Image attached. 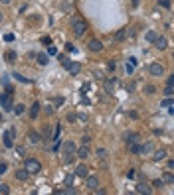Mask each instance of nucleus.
<instances>
[{"label":"nucleus","instance_id":"nucleus-16","mask_svg":"<svg viewBox=\"0 0 174 195\" xmlns=\"http://www.w3.org/2000/svg\"><path fill=\"white\" fill-rule=\"evenodd\" d=\"M28 177H30V173H28L26 169H18V172H16V179L18 181H26Z\"/></svg>","mask_w":174,"mask_h":195},{"label":"nucleus","instance_id":"nucleus-32","mask_svg":"<svg viewBox=\"0 0 174 195\" xmlns=\"http://www.w3.org/2000/svg\"><path fill=\"white\" fill-rule=\"evenodd\" d=\"M10 193V187L8 185H0V195H8Z\"/></svg>","mask_w":174,"mask_h":195},{"label":"nucleus","instance_id":"nucleus-8","mask_svg":"<svg viewBox=\"0 0 174 195\" xmlns=\"http://www.w3.org/2000/svg\"><path fill=\"white\" fill-rule=\"evenodd\" d=\"M75 144L71 142V140H65V144H63V150H61V154H75Z\"/></svg>","mask_w":174,"mask_h":195},{"label":"nucleus","instance_id":"nucleus-48","mask_svg":"<svg viewBox=\"0 0 174 195\" xmlns=\"http://www.w3.org/2000/svg\"><path fill=\"white\" fill-rule=\"evenodd\" d=\"M65 47H67L69 51H75V47H73V44H65Z\"/></svg>","mask_w":174,"mask_h":195},{"label":"nucleus","instance_id":"nucleus-26","mask_svg":"<svg viewBox=\"0 0 174 195\" xmlns=\"http://www.w3.org/2000/svg\"><path fill=\"white\" fill-rule=\"evenodd\" d=\"M12 77H14V79H16V81H20V83H26V85H28V83H32V81H30V79H26V77H22V75H20V73H14V75H12Z\"/></svg>","mask_w":174,"mask_h":195},{"label":"nucleus","instance_id":"nucleus-13","mask_svg":"<svg viewBox=\"0 0 174 195\" xmlns=\"http://www.w3.org/2000/svg\"><path fill=\"white\" fill-rule=\"evenodd\" d=\"M89 49H91V51H101V49H103V44H101L99 40H91V41H89Z\"/></svg>","mask_w":174,"mask_h":195},{"label":"nucleus","instance_id":"nucleus-31","mask_svg":"<svg viewBox=\"0 0 174 195\" xmlns=\"http://www.w3.org/2000/svg\"><path fill=\"white\" fill-rule=\"evenodd\" d=\"M139 140V134H131V136H127V144H132V142H136Z\"/></svg>","mask_w":174,"mask_h":195},{"label":"nucleus","instance_id":"nucleus-25","mask_svg":"<svg viewBox=\"0 0 174 195\" xmlns=\"http://www.w3.org/2000/svg\"><path fill=\"white\" fill-rule=\"evenodd\" d=\"M125 36H127V30H119L117 34H115V41H123Z\"/></svg>","mask_w":174,"mask_h":195},{"label":"nucleus","instance_id":"nucleus-11","mask_svg":"<svg viewBox=\"0 0 174 195\" xmlns=\"http://www.w3.org/2000/svg\"><path fill=\"white\" fill-rule=\"evenodd\" d=\"M115 83H117V79H115V77H109V79H107V81H105V93H113V87H115Z\"/></svg>","mask_w":174,"mask_h":195},{"label":"nucleus","instance_id":"nucleus-34","mask_svg":"<svg viewBox=\"0 0 174 195\" xmlns=\"http://www.w3.org/2000/svg\"><path fill=\"white\" fill-rule=\"evenodd\" d=\"M48 55H57V49L52 47V45H48Z\"/></svg>","mask_w":174,"mask_h":195},{"label":"nucleus","instance_id":"nucleus-45","mask_svg":"<svg viewBox=\"0 0 174 195\" xmlns=\"http://www.w3.org/2000/svg\"><path fill=\"white\" fill-rule=\"evenodd\" d=\"M53 103H56V105H61V103H63V99H61V97H56V99H53Z\"/></svg>","mask_w":174,"mask_h":195},{"label":"nucleus","instance_id":"nucleus-36","mask_svg":"<svg viewBox=\"0 0 174 195\" xmlns=\"http://www.w3.org/2000/svg\"><path fill=\"white\" fill-rule=\"evenodd\" d=\"M97 156H99V158H107V150H103V148H99V150H97Z\"/></svg>","mask_w":174,"mask_h":195},{"label":"nucleus","instance_id":"nucleus-50","mask_svg":"<svg viewBox=\"0 0 174 195\" xmlns=\"http://www.w3.org/2000/svg\"><path fill=\"white\" fill-rule=\"evenodd\" d=\"M0 2H2V4H10L12 0H0Z\"/></svg>","mask_w":174,"mask_h":195},{"label":"nucleus","instance_id":"nucleus-42","mask_svg":"<svg viewBox=\"0 0 174 195\" xmlns=\"http://www.w3.org/2000/svg\"><path fill=\"white\" fill-rule=\"evenodd\" d=\"M81 142H83V144H85V146H87V144H89V142H91V138H89V136H83V138H81Z\"/></svg>","mask_w":174,"mask_h":195},{"label":"nucleus","instance_id":"nucleus-29","mask_svg":"<svg viewBox=\"0 0 174 195\" xmlns=\"http://www.w3.org/2000/svg\"><path fill=\"white\" fill-rule=\"evenodd\" d=\"M162 181H166V183H172V181H174L172 172H166V173H164V179H162Z\"/></svg>","mask_w":174,"mask_h":195},{"label":"nucleus","instance_id":"nucleus-4","mask_svg":"<svg viewBox=\"0 0 174 195\" xmlns=\"http://www.w3.org/2000/svg\"><path fill=\"white\" fill-rule=\"evenodd\" d=\"M0 106H2V110H12V106H14V101H12V93H6L0 97Z\"/></svg>","mask_w":174,"mask_h":195},{"label":"nucleus","instance_id":"nucleus-17","mask_svg":"<svg viewBox=\"0 0 174 195\" xmlns=\"http://www.w3.org/2000/svg\"><path fill=\"white\" fill-rule=\"evenodd\" d=\"M28 142L30 144H40V134L38 132H28Z\"/></svg>","mask_w":174,"mask_h":195},{"label":"nucleus","instance_id":"nucleus-52","mask_svg":"<svg viewBox=\"0 0 174 195\" xmlns=\"http://www.w3.org/2000/svg\"><path fill=\"white\" fill-rule=\"evenodd\" d=\"M2 20H4V16H2V12H0V24H2Z\"/></svg>","mask_w":174,"mask_h":195},{"label":"nucleus","instance_id":"nucleus-5","mask_svg":"<svg viewBox=\"0 0 174 195\" xmlns=\"http://www.w3.org/2000/svg\"><path fill=\"white\" fill-rule=\"evenodd\" d=\"M2 140H4V148H12V146H14V128H10V130L4 132Z\"/></svg>","mask_w":174,"mask_h":195},{"label":"nucleus","instance_id":"nucleus-20","mask_svg":"<svg viewBox=\"0 0 174 195\" xmlns=\"http://www.w3.org/2000/svg\"><path fill=\"white\" fill-rule=\"evenodd\" d=\"M12 110H14V114H16V117H20V114H24L26 106H24V105H20V103H18V105H14V106H12Z\"/></svg>","mask_w":174,"mask_h":195},{"label":"nucleus","instance_id":"nucleus-23","mask_svg":"<svg viewBox=\"0 0 174 195\" xmlns=\"http://www.w3.org/2000/svg\"><path fill=\"white\" fill-rule=\"evenodd\" d=\"M148 152H152V144H150V142H148V144H143L139 154H148Z\"/></svg>","mask_w":174,"mask_h":195},{"label":"nucleus","instance_id":"nucleus-6","mask_svg":"<svg viewBox=\"0 0 174 195\" xmlns=\"http://www.w3.org/2000/svg\"><path fill=\"white\" fill-rule=\"evenodd\" d=\"M148 71H150V75H154V77H160V75L164 73V67H162L160 63H150Z\"/></svg>","mask_w":174,"mask_h":195},{"label":"nucleus","instance_id":"nucleus-9","mask_svg":"<svg viewBox=\"0 0 174 195\" xmlns=\"http://www.w3.org/2000/svg\"><path fill=\"white\" fill-rule=\"evenodd\" d=\"M152 44H154V47H156V49H164V47L168 45V40L164 38V36H156V40L152 41Z\"/></svg>","mask_w":174,"mask_h":195},{"label":"nucleus","instance_id":"nucleus-28","mask_svg":"<svg viewBox=\"0 0 174 195\" xmlns=\"http://www.w3.org/2000/svg\"><path fill=\"white\" fill-rule=\"evenodd\" d=\"M164 95H166V97H172V95H174V85H166V89H164Z\"/></svg>","mask_w":174,"mask_h":195},{"label":"nucleus","instance_id":"nucleus-51","mask_svg":"<svg viewBox=\"0 0 174 195\" xmlns=\"http://www.w3.org/2000/svg\"><path fill=\"white\" fill-rule=\"evenodd\" d=\"M132 6H139V0H132Z\"/></svg>","mask_w":174,"mask_h":195},{"label":"nucleus","instance_id":"nucleus-44","mask_svg":"<svg viewBox=\"0 0 174 195\" xmlns=\"http://www.w3.org/2000/svg\"><path fill=\"white\" fill-rule=\"evenodd\" d=\"M166 85H174V75H170L166 79Z\"/></svg>","mask_w":174,"mask_h":195},{"label":"nucleus","instance_id":"nucleus-37","mask_svg":"<svg viewBox=\"0 0 174 195\" xmlns=\"http://www.w3.org/2000/svg\"><path fill=\"white\" fill-rule=\"evenodd\" d=\"M152 185H154V187H164V181H162V179H156Z\"/></svg>","mask_w":174,"mask_h":195},{"label":"nucleus","instance_id":"nucleus-33","mask_svg":"<svg viewBox=\"0 0 174 195\" xmlns=\"http://www.w3.org/2000/svg\"><path fill=\"white\" fill-rule=\"evenodd\" d=\"M158 4H160V6H164V8H170L172 6L170 0H158Z\"/></svg>","mask_w":174,"mask_h":195},{"label":"nucleus","instance_id":"nucleus-27","mask_svg":"<svg viewBox=\"0 0 174 195\" xmlns=\"http://www.w3.org/2000/svg\"><path fill=\"white\" fill-rule=\"evenodd\" d=\"M160 106H164V109H168V106H172V97H166L162 103H160Z\"/></svg>","mask_w":174,"mask_h":195},{"label":"nucleus","instance_id":"nucleus-39","mask_svg":"<svg viewBox=\"0 0 174 195\" xmlns=\"http://www.w3.org/2000/svg\"><path fill=\"white\" fill-rule=\"evenodd\" d=\"M132 71H135V65H132V63H127V73H129V75H131Z\"/></svg>","mask_w":174,"mask_h":195},{"label":"nucleus","instance_id":"nucleus-24","mask_svg":"<svg viewBox=\"0 0 174 195\" xmlns=\"http://www.w3.org/2000/svg\"><path fill=\"white\" fill-rule=\"evenodd\" d=\"M16 57H18V55H16V51H6V61H8V63H14Z\"/></svg>","mask_w":174,"mask_h":195},{"label":"nucleus","instance_id":"nucleus-35","mask_svg":"<svg viewBox=\"0 0 174 195\" xmlns=\"http://www.w3.org/2000/svg\"><path fill=\"white\" fill-rule=\"evenodd\" d=\"M144 91H147V93H148V95H152V93H156V89H154V87H152V85H147V87H144Z\"/></svg>","mask_w":174,"mask_h":195},{"label":"nucleus","instance_id":"nucleus-21","mask_svg":"<svg viewBox=\"0 0 174 195\" xmlns=\"http://www.w3.org/2000/svg\"><path fill=\"white\" fill-rule=\"evenodd\" d=\"M73 160H75V154H61V162H63L65 165H67V164H71Z\"/></svg>","mask_w":174,"mask_h":195},{"label":"nucleus","instance_id":"nucleus-10","mask_svg":"<svg viewBox=\"0 0 174 195\" xmlns=\"http://www.w3.org/2000/svg\"><path fill=\"white\" fill-rule=\"evenodd\" d=\"M75 156H77V158H81V160H85V158H89V148H87L85 144H83V146H81V148H77V150H75Z\"/></svg>","mask_w":174,"mask_h":195},{"label":"nucleus","instance_id":"nucleus-46","mask_svg":"<svg viewBox=\"0 0 174 195\" xmlns=\"http://www.w3.org/2000/svg\"><path fill=\"white\" fill-rule=\"evenodd\" d=\"M71 181H73V176H67V177H65V183H67V185H71Z\"/></svg>","mask_w":174,"mask_h":195},{"label":"nucleus","instance_id":"nucleus-3","mask_svg":"<svg viewBox=\"0 0 174 195\" xmlns=\"http://www.w3.org/2000/svg\"><path fill=\"white\" fill-rule=\"evenodd\" d=\"M71 30H73V34H75V36H83L85 32H87V22H85V20H81V18H73L71 20Z\"/></svg>","mask_w":174,"mask_h":195},{"label":"nucleus","instance_id":"nucleus-38","mask_svg":"<svg viewBox=\"0 0 174 195\" xmlns=\"http://www.w3.org/2000/svg\"><path fill=\"white\" fill-rule=\"evenodd\" d=\"M125 176L129 177V179H131V177H135V169H127V172H125Z\"/></svg>","mask_w":174,"mask_h":195},{"label":"nucleus","instance_id":"nucleus-19","mask_svg":"<svg viewBox=\"0 0 174 195\" xmlns=\"http://www.w3.org/2000/svg\"><path fill=\"white\" fill-rule=\"evenodd\" d=\"M38 113H40V103H34V105L30 106V117L36 118V117H38Z\"/></svg>","mask_w":174,"mask_h":195},{"label":"nucleus","instance_id":"nucleus-47","mask_svg":"<svg viewBox=\"0 0 174 195\" xmlns=\"http://www.w3.org/2000/svg\"><path fill=\"white\" fill-rule=\"evenodd\" d=\"M16 152H18V154H20V156H24V154H26V150H24V148H22V146H18V150H16Z\"/></svg>","mask_w":174,"mask_h":195},{"label":"nucleus","instance_id":"nucleus-49","mask_svg":"<svg viewBox=\"0 0 174 195\" xmlns=\"http://www.w3.org/2000/svg\"><path fill=\"white\" fill-rule=\"evenodd\" d=\"M42 41H44V44H45V45H52V40H49V38H44Z\"/></svg>","mask_w":174,"mask_h":195},{"label":"nucleus","instance_id":"nucleus-41","mask_svg":"<svg viewBox=\"0 0 174 195\" xmlns=\"http://www.w3.org/2000/svg\"><path fill=\"white\" fill-rule=\"evenodd\" d=\"M44 110H45V113H48V114H52V113H53V106H52V105H48V106H45Z\"/></svg>","mask_w":174,"mask_h":195},{"label":"nucleus","instance_id":"nucleus-40","mask_svg":"<svg viewBox=\"0 0 174 195\" xmlns=\"http://www.w3.org/2000/svg\"><path fill=\"white\" fill-rule=\"evenodd\" d=\"M6 168H8V165H6V164H4V162H0V176H2V173H4V172H6Z\"/></svg>","mask_w":174,"mask_h":195},{"label":"nucleus","instance_id":"nucleus-2","mask_svg":"<svg viewBox=\"0 0 174 195\" xmlns=\"http://www.w3.org/2000/svg\"><path fill=\"white\" fill-rule=\"evenodd\" d=\"M24 169H26L30 176H36V173H40L42 172V164H40L36 158H28L26 160V164H24Z\"/></svg>","mask_w":174,"mask_h":195},{"label":"nucleus","instance_id":"nucleus-7","mask_svg":"<svg viewBox=\"0 0 174 195\" xmlns=\"http://www.w3.org/2000/svg\"><path fill=\"white\" fill-rule=\"evenodd\" d=\"M87 187L91 189V191H95V189L99 187V179H97V176H89V173H87Z\"/></svg>","mask_w":174,"mask_h":195},{"label":"nucleus","instance_id":"nucleus-1","mask_svg":"<svg viewBox=\"0 0 174 195\" xmlns=\"http://www.w3.org/2000/svg\"><path fill=\"white\" fill-rule=\"evenodd\" d=\"M57 59H60V63L63 65L71 75H77V73L81 71V63H79V61H71V59H67L65 55H57Z\"/></svg>","mask_w":174,"mask_h":195},{"label":"nucleus","instance_id":"nucleus-30","mask_svg":"<svg viewBox=\"0 0 174 195\" xmlns=\"http://www.w3.org/2000/svg\"><path fill=\"white\" fill-rule=\"evenodd\" d=\"M129 146H131V152H132V154H139V152H140V146H139V144L132 142V144H129Z\"/></svg>","mask_w":174,"mask_h":195},{"label":"nucleus","instance_id":"nucleus-14","mask_svg":"<svg viewBox=\"0 0 174 195\" xmlns=\"http://www.w3.org/2000/svg\"><path fill=\"white\" fill-rule=\"evenodd\" d=\"M87 173H89V169H87L85 165H77V169L73 172V176H77V177H87Z\"/></svg>","mask_w":174,"mask_h":195},{"label":"nucleus","instance_id":"nucleus-18","mask_svg":"<svg viewBox=\"0 0 174 195\" xmlns=\"http://www.w3.org/2000/svg\"><path fill=\"white\" fill-rule=\"evenodd\" d=\"M164 158H166V152L164 150H156L154 154H152V160L154 162H160V160H164Z\"/></svg>","mask_w":174,"mask_h":195},{"label":"nucleus","instance_id":"nucleus-22","mask_svg":"<svg viewBox=\"0 0 174 195\" xmlns=\"http://www.w3.org/2000/svg\"><path fill=\"white\" fill-rule=\"evenodd\" d=\"M156 36H158V34H156L154 30H148L147 34H144V40H147V41H150V44H152V41L156 40Z\"/></svg>","mask_w":174,"mask_h":195},{"label":"nucleus","instance_id":"nucleus-43","mask_svg":"<svg viewBox=\"0 0 174 195\" xmlns=\"http://www.w3.org/2000/svg\"><path fill=\"white\" fill-rule=\"evenodd\" d=\"M4 40H6V41H14V36H12V34H6V36H4Z\"/></svg>","mask_w":174,"mask_h":195},{"label":"nucleus","instance_id":"nucleus-15","mask_svg":"<svg viewBox=\"0 0 174 195\" xmlns=\"http://www.w3.org/2000/svg\"><path fill=\"white\" fill-rule=\"evenodd\" d=\"M36 59H38L40 65H48V63H49V55H48V53H38V55H36Z\"/></svg>","mask_w":174,"mask_h":195},{"label":"nucleus","instance_id":"nucleus-12","mask_svg":"<svg viewBox=\"0 0 174 195\" xmlns=\"http://www.w3.org/2000/svg\"><path fill=\"white\" fill-rule=\"evenodd\" d=\"M136 193H147V195H150V193H152V187H150V185H147V183H139V185H136Z\"/></svg>","mask_w":174,"mask_h":195}]
</instances>
